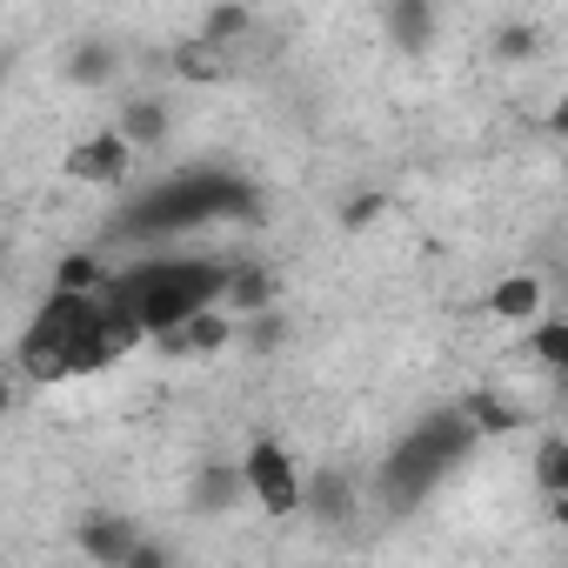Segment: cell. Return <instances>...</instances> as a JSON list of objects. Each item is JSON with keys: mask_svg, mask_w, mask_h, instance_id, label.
<instances>
[{"mask_svg": "<svg viewBox=\"0 0 568 568\" xmlns=\"http://www.w3.org/2000/svg\"><path fill=\"white\" fill-rule=\"evenodd\" d=\"M481 435H475V422L462 415V408H448V415H428L422 428H408V442L388 455V468H382V495L395 501V508H408L428 481H442L468 448H475Z\"/></svg>", "mask_w": 568, "mask_h": 568, "instance_id": "obj_1", "label": "cell"}, {"mask_svg": "<svg viewBox=\"0 0 568 568\" xmlns=\"http://www.w3.org/2000/svg\"><path fill=\"white\" fill-rule=\"evenodd\" d=\"M241 475H247V495L274 515V521H288V515H302L308 508V481L295 475V462H288V448L281 442H254L247 455H241Z\"/></svg>", "mask_w": 568, "mask_h": 568, "instance_id": "obj_2", "label": "cell"}, {"mask_svg": "<svg viewBox=\"0 0 568 568\" xmlns=\"http://www.w3.org/2000/svg\"><path fill=\"white\" fill-rule=\"evenodd\" d=\"M61 168H68V181H81V187H121V181H128V168H134V148H128V134H121V128H101V134L74 141Z\"/></svg>", "mask_w": 568, "mask_h": 568, "instance_id": "obj_3", "label": "cell"}, {"mask_svg": "<svg viewBox=\"0 0 568 568\" xmlns=\"http://www.w3.org/2000/svg\"><path fill=\"white\" fill-rule=\"evenodd\" d=\"M141 528L128 521V515H88L81 521V555L94 561V568H128L134 555H141Z\"/></svg>", "mask_w": 568, "mask_h": 568, "instance_id": "obj_4", "label": "cell"}, {"mask_svg": "<svg viewBox=\"0 0 568 568\" xmlns=\"http://www.w3.org/2000/svg\"><path fill=\"white\" fill-rule=\"evenodd\" d=\"M488 315L495 322H515V328H535L541 322V274H501L495 288H488Z\"/></svg>", "mask_w": 568, "mask_h": 568, "instance_id": "obj_5", "label": "cell"}, {"mask_svg": "<svg viewBox=\"0 0 568 568\" xmlns=\"http://www.w3.org/2000/svg\"><path fill=\"white\" fill-rule=\"evenodd\" d=\"M267 302H274V274H267V261H241V267H227V295H221V308H227L234 322L267 315Z\"/></svg>", "mask_w": 568, "mask_h": 568, "instance_id": "obj_6", "label": "cell"}, {"mask_svg": "<svg viewBox=\"0 0 568 568\" xmlns=\"http://www.w3.org/2000/svg\"><path fill=\"white\" fill-rule=\"evenodd\" d=\"M382 28L395 34V48L422 54L435 41V8H428V0H395V8H382Z\"/></svg>", "mask_w": 568, "mask_h": 568, "instance_id": "obj_7", "label": "cell"}, {"mask_svg": "<svg viewBox=\"0 0 568 568\" xmlns=\"http://www.w3.org/2000/svg\"><path fill=\"white\" fill-rule=\"evenodd\" d=\"M108 267H101V254H88V247H74V254H61L54 261V295H108Z\"/></svg>", "mask_w": 568, "mask_h": 568, "instance_id": "obj_8", "label": "cell"}, {"mask_svg": "<svg viewBox=\"0 0 568 568\" xmlns=\"http://www.w3.org/2000/svg\"><path fill=\"white\" fill-rule=\"evenodd\" d=\"M121 134H128V148H161V134H168V108H161L154 94H134V101L121 108Z\"/></svg>", "mask_w": 568, "mask_h": 568, "instance_id": "obj_9", "label": "cell"}, {"mask_svg": "<svg viewBox=\"0 0 568 568\" xmlns=\"http://www.w3.org/2000/svg\"><path fill=\"white\" fill-rule=\"evenodd\" d=\"M462 415L475 422V435H515V428H521V408H515V402H501L495 388H475V395L462 402Z\"/></svg>", "mask_w": 568, "mask_h": 568, "instance_id": "obj_10", "label": "cell"}, {"mask_svg": "<svg viewBox=\"0 0 568 568\" xmlns=\"http://www.w3.org/2000/svg\"><path fill=\"white\" fill-rule=\"evenodd\" d=\"M241 342V322L227 315V308H201L194 322H187V348L194 355H221V348H234Z\"/></svg>", "mask_w": 568, "mask_h": 568, "instance_id": "obj_11", "label": "cell"}, {"mask_svg": "<svg viewBox=\"0 0 568 568\" xmlns=\"http://www.w3.org/2000/svg\"><path fill=\"white\" fill-rule=\"evenodd\" d=\"M308 515L328 521V528H342V521L355 515V488H348L342 475H315V481H308Z\"/></svg>", "mask_w": 568, "mask_h": 568, "instance_id": "obj_12", "label": "cell"}, {"mask_svg": "<svg viewBox=\"0 0 568 568\" xmlns=\"http://www.w3.org/2000/svg\"><path fill=\"white\" fill-rule=\"evenodd\" d=\"M168 68H174L181 81H194V88H207V81H221V74H227L221 48H207V41H181V48L168 54Z\"/></svg>", "mask_w": 568, "mask_h": 568, "instance_id": "obj_13", "label": "cell"}, {"mask_svg": "<svg viewBox=\"0 0 568 568\" xmlns=\"http://www.w3.org/2000/svg\"><path fill=\"white\" fill-rule=\"evenodd\" d=\"M234 495H247V475H241V468L214 462V468H201V475H194V508H227Z\"/></svg>", "mask_w": 568, "mask_h": 568, "instance_id": "obj_14", "label": "cell"}, {"mask_svg": "<svg viewBox=\"0 0 568 568\" xmlns=\"http://www.w3.org/2000/svg\"><path fill=\"white\" fill-rule=\"evenodd\" d=\"M535 488L555 501V495H568V435H548L541 448H535Z\"/></svg>", "mask_w": 568, "mask_h": 568, "instance_id": "obj_15", "label": "cell"}, {"mask_svg": "<svg viewBox=\"0 0 568 568\" xmlns=\"http://www.w3.org/2000/svg\"><path fill=\"white\" fill-rule=\"evenodd\" d=\"M528 355H535L548 375H568V322H535V328H528Z\"/></svg>", "mask_w": 568, "mask_h": 568, "instance_id": "obj_16", "label": "cell"}, {"mask_svg": "<svg viewBox=\"0 0 568 568\" xmlns=\"http://www.w3.org/2000/svg\"><path fill=\"white\" fill-rule=\"evenodd\" d=\"M114 68H121V54H114V48H74L68 81H74V88H108V81H114Z\"/></svg>", "mask_w": 568, "mask_h": 568, "instance_id": "obj_17", "label": "cell"}, {"mask_svg": "<svg viewBox=\"0 0 568 568\" xmlns=\"http://www.w3.org/2000/svg\"><path fill=\"white\" fill-rule=\"evenodd\" d=\"M241 34H254V14H247V8H207V14H201V41H207V48H227V41H241Z\"/></svg>", "mask_w": 568, "mask_h": 568, "instance_id": "obj_18", "label": "cell"}, {"mask_svg": "<svg viewBox=\"0 0 568 568\" xmlns=\"http://www.w3.org/2000/svg\"><path fill=\"white\" fill-rule=\"evenodd\" d=\"M528 54H541V28H535V21L495 28V61H528Z\"/></svg>", "mask_w": 568, "mask_h": 568, "instance_id": "obj_19", "label": "cell"}, {"mask_svg": "<svg viewBox=\"0 0 568 568\" xmlns=\"http://www.w3.org/2000/svg\"><path fill=\"white\" fill-rule=\"evenodd\" d=\"M382 207H388V201H382V194H355V201H348V207H342V227H368V221H375V214H382Z\"/></svg>", "mask_w": 568, "mask_h": 568, "instance_id": "obj_20", "label": "cell"}, {"mask_svg": "<svg viewBox=\"0 0 568 568\" xmlns=\"http://www.w3.org/2000/svg\"><path fill=\"white\" fill-rule=\"evenodd\" d=\"M241 342H247V348H274V342H281V315H254V322L241 328Z\"/></svg>", "mask_w": 568, "mask_h": 568, "instance_id": "obj_21", "label": "cell"}, {"mask_svg": "<svg viewBox=\"0 0 568 568\" xmlns=\"http://www.w3.org/2000/svg\"><path fill=\"white\" fill-rule=\"evenodd\" d=\"M548 515H555V521L568 528V495H555V501H548Z\"/></svg>", "mask_w": 568, "mask_h": 568, "instance_id": "obj_22", "label": "cell"}, {"mask_svg": "<svg viewBox=\"0 0 568 568\" xmlns=\"http://www.w3.org/2000/svg\"><path fill=\"white\" fill-rule=\"evenodd\" d=\"M555 382H561V395H568V375H555Z\"/></svg>", "mask_w": 568, "mask_h": 568, "instance_id": "obj_23", "label": "cell"}]
</instances>
